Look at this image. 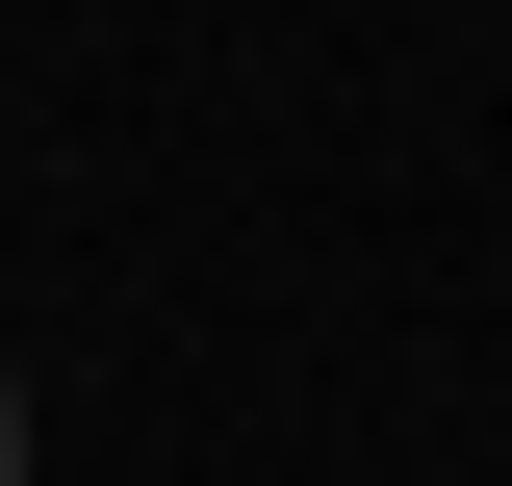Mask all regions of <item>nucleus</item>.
<instances>
[{
	"mask_svg": "<svg viewBox=\"0 0 512 486\" xmlns=\"http://www.w3.org/2000/svg\"><path fill=\"white\" fill-rule=\"evenodd\" d=\"M0 486H26V359H0Z\"/></svg>",
	"mask_w": 512,
	"mask_h": 486,
	"instance_id": "nucleus-1",
	"label": "nucleus"
}]
</instances>
